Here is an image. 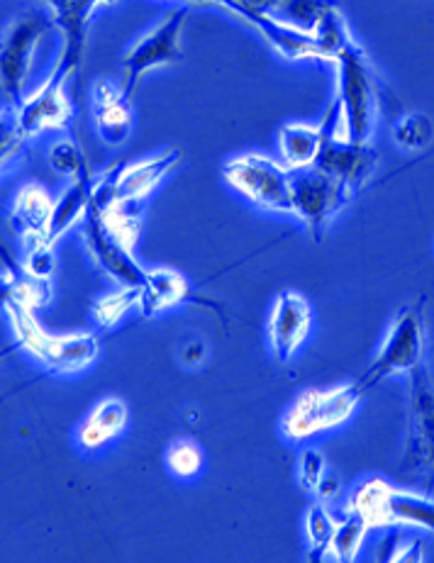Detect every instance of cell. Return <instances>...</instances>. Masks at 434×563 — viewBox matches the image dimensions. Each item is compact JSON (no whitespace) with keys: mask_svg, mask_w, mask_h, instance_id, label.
Masks as SVG:
<instances>
[{"mask_svg":"<svg viewBox=\"0 0 434 563\" xmlns=\"http://www.w3.org/2000/svg\"><path fill=\"white\" fill-rule=\"evenodd\" d=\"M337 98L330 106V132L352 142H371L378 115V84L369 56L352 42L337 59Z\"/></svg>","mask_w":434,"mask_h":563,"instance_id":"1","label":"cell"},{"mask_svg":"<svg viewBox=\"0 0 434 563\" xmlns=\"http://www.w3.org/2000/svg\"><path fill=\"white\" fill-rule=\"evenodd\" d=\"M10 330L15 334V344L22 352L30 354L40 366H44L54 376H74L84 374L98 362L100 344L91 332H69L52 334L42 328L30 310L18 300H10L3 308Z\"/></svg>","mask_w":434,"mask_h":563,"instance_id":"2","label":"cell"},{"mask_svg":"<svg viewBox=\"0 0 434 563\" xmlns=\"http://www.w3.org/2000/svg\"><path fill=\"white\" fill-rule=\"evenodd\" d=\"M369 525L371 532L386 529H422L434 534V498L425 493L398 488L383 476H369L356 483L347 508Z\"/></svg>","mask_w":434,"mask_h":563,"instance_id":"3","label":"cell"},{"mask_svg":"<svg viewBox=\"0 0 434 563\" xmlns=\"http://www.w3.org/2000/svg\"><path fill=\"white\" fill-rule=\"evenodd\" d=\"M364 390L356 383H342L335 388H308L296 396L281 415L278 430L291 444H303L310 439L330 434L349 424L359 410Z\"/></svg>","mask_w":434,"mask_h":563,"instance_id":"4","label":"cell"},{"mask_svg":"<svg viewBox=\"0 0 434 563\" xmlns=\"http://www.w3.org/2000/svg\"><path fill=\"white\" fill-rule=\"evenodd\" d=\"M427 354V322H425V296L400 308L388 328L386 340L378 346L371 366L359 378L361 390H371L388 378L410 376L425 364Z\"/></svg>","mask_w":434,"mask_h":563,"instance_id":"5","label":"cell"},{"mask_svg":"<svg viewBox=\"0 0 434 563\" xmlns=\"http://www.w3.org/2000/svg\"><path fill=\"white\" fill-rule=\"evenodd\" d=\"M52 30L54 22L47 10L30 8L10 20L0 35V96L8 108H18L25 98L35 54Z\"/></svg>","mask_w":434,"mask_h":563,"instance_id":"6","label":"cell"},{"mask_svg":"<svg viewBox=\"0 0 434 563\" xmlns=\"http://www.w3.org/2000/svg\"><path fill=\"white\" fill-rule=\"evenodd\" d=\"M188 18H191V10L186 5L171 8L169 13L162 15L157 25L144 32L122 54L120 86L130 98L144 76L157 69H166V66H174L183 59V32Z\"/></svg>","mask_w":434,"mask_h":563,"instance_id":"7","label":"cell"},{"mask_svg":"<svg viewBox=\"0 0 434 563\" xmlns=\"http://www.w3.org/2000/svg\"><path fill=\"white\" fill-rule=\"evenodd\" d=\"M222 181L254 208L291 216V172L266 154H240L222 164Z\"/></svg>","mask_w":434,"mask_h":563,"instance_id":"8","label":"cell"},{"mask_svg":"<svg viewBox=\"0 0 434 563\" xmlns=\"http://www.w3.org/2000/svg\"><path fill=\"white\" fill-rule=\"evenodd\" d=\"M354 198L352 190L318 166L291 172V216L320 240L337 212Z\"/></svg>","mask_w":434,"mask_h":563,"instance_id":"9","label":"cell"},{"mask_svg":"<svg viewBox=\"0 0 434 563\" xmlns=\"http://www.w3.org/2000/svg\"><path fill=\"white\" fill-rule=\"evenodd\" d=\"M410 420L403 454V471L415 478L434 481V383L422 364L408 376Z\"/></svg>","mask_w":434,"mask_h":563,"instance_id":"10","label":"cell"},{"mask_svg":"<svg viewBox=\"0 0 434 563\" xmlns=\"http://www.w3.org/2000/svg\"><path fill=\"white\" fill-rule=\"evenodd\" d=\"M81 228L86 250L100 272L108 274L120 286L140 288L147 268H142V264L135 258V246H130L118 234L110 232L93 210H88Z\"/></svg>","mask_w":434,"mask_h":563,"instance_id":"11","label":"cell"},{"mask_svg":"<svg viewBox=\"0 0 434 563\" xmlns=\"http://www.w3.org/2000/svg\"><path fill=\"white\" fill-rule=\"evenodd\" d=\"M66 84H69V78L52 71L35 93L22 98V103L15 108V118L27 140L69 128L74 106L69 93H66Z\"/></svg>","mask_w":434,"mask_h":563,"instance_id":"12","label":"cell"},{"mask_svg":"<svg viewBox=\"0 0 434 563\" xmlns=\"http://www.w3.org/2000/svg\"><path fill=\"white\" fill-rule=\"evenodd\" d=\"M40 3L52 15L54 27L64 37L62 54L52 71L71 81L84 64L88 47V27H91L98 0H40Z\"/></svg>","mask_w":434,"mask_h":563,"instance_id":"13","label":"cell"},{"mask_svg":"<svg viewBox=\"0 0 434 563\" xmlns=\"http://www.w3.org/2000/svg\"><path fill=\"white\" fill-rule=\"evenodd\" d=\"M269 344L271 354L278 364L293 362L300 346L308 342L310 332H313V308H310L308 298L298 290H283L269 314Z\"/></svg>","mask_w":434,"mask_h":563,"instance_id":"14","label":"cell"},{"mask_svg":"<svg viewBox=\"0 0 434 563\" xmlns=\"http://www.w3.org/2000/svg\"><path fill=\"white\" fill-rule=\"evenodd\" d=\"M325 120H327V132H325V140H322V150L315 166L320 172L337 178L340 184L347 186L356 196L374 176L378 154L371 150L369 142L361 144V142L337 137L335 132H330V118Z\"/></svg>","mask_w":434,"mask_h":563,"instance_id":"15","label":"cell"},{"mask_svg":"<svg viewBox=\"0 0 434 563\" xmlns=\"http://www.w3.org/2000/svg\"><path fill=\"white\" fill-rule=\"evenodd\" d=\"M186 302H193V306L208 308V310H220L218 302L196 292L191 280H188L181 272H176V268H169V266L147 268V274H144V280L140 286V308H137L144 320L159 318V314L169 312L178 306H186Z\"/></svg>","mask_w":434,"mask_h":563,"instance_id":"16","label":"cell"},{"mask_svg":"<svg viewBox=\"0 0 434 563\" xmlns=\"http://www.w3.org/2000/svg\"><path fill=\"white\" fill-rule=\"evenodd\" d=\"M183 152L169 146L142 162L113 166V198L115 202H144L174 168L181 164Z\"/></svg>","mask_w":434,"mask_h":563,"instance_id":"17","label":"cell"},{"mask_svg":"<svg viewBox=\"0 0 434 563\" xmlns=\"http://www.w3.org/2000/svg\"><path fill=\"white\" fill-rule=\"evenodd\" d=\"M91 108L96 132L103 144L122 146L135 128V112L130 106V96L122 91V86L98 78L91 86Z\"/></svg>","mask_w":434,"mask_h":563,"instance_id":"18","label":"cell"},{"mask_svg":"<svg viewBox=\"0 0 434 563\" xmlns=\"http://www.w3.org/2000/svg\"><path fill=\"white\" fill-rule=\"evenodd\" d=\"M127 420L130 410L120 398L100 400L81 420L79 432H76V442H79V446L88 454L103 452L108 444H113L115 439L125 432Z\"/></svg>","mask_w":434,"mask_h":563,"instance_id":"19","label":"cell"},{"mask_svg":"<svg viewBox=\"0 0 434 563\" xmlns=\"http://www.w3.org/2000/svg\"><path fill=\"white\" fill-rule=\"evenodd\" d=\"M240 22H244V25L257 32V35L286 62L320 59L313 35H305V32L286 27L281 22H276L271 15L252 13V15H244Z\"/></svg>","mask_w":434,"mask_h":563,"instance_id":"20","label":"cell"},{"mask_svg":"<svg viewBox=\"0 0 434 563\" xmlns=\"http://www.w3.org/2000/svg\"><path fill=\"white\" fill-rule=\"evenodd\" d=\"M327 132V120L320 125H308V122H286L278 130V156H281L288 172H300V168L315 166L322 140Z\"/></svg>","mask_w":434,"mask_h":563,"instance_id":"21","label":"cell"},{"mask_svg":"<svg viewBox=\"0 0 434 563\" xmlns=\"http://www.w3.org/2000/svg\"><path fill=\"white\" fill-rule=\"evenodd\" d=\"M54 198L49 190L42 184H25L13 200V208H10V228L22 240H30V236H47L49 230V218H52ZM52 242V240H49Z\"/></svg>","mask_w":434,"mask_h":563,"instance_id":"22","label":"cell"},{"mask_svg":"<svg viewBox=\"0 0 434 563\" xmlns=\"http://www.w3.org/2000/svg\"><path fill=\"white\" fill-rule=\"evenodd\" d=\"M96 181V174L88 168L79 178H71L69 186L64 188L59 198H54L52 218L47 236L52 242L62 240L64 234H69L76 224H81L91 208V188Z\"/></svg>","mask_w":434,"mask_h":563,"instance_id":"23","label":"cell"},{"mask_svg":"<svg viewBox=\"0 0 434 563\" xmlns=\"http://www.w3.org/2000/svg\"><path fill=\"white\" fill-rule=\"evenodd\" d=\"M369 534H371V529L359 515L344 510V515L337 517V529H335V537H332V542H330L325 561L347 563V561L359 559L361 547L366 544Z\"/></svg>","mask_w":434,"mask_h":563,"instance_id":"24","label":"cell"},{"mask_svg":"<svg viewBox=\"0 0 434 563\" xmlns=\"http://www.w3.org/2000/svg\"><path fill=\"white\" fill-rule=\"evenodd\" d=\"M313 42L318 47L320 62H335L337 54L354 42V35L347 25V18H344L340 5L330 8L327 13L320 18L318 27L313 30Z\"/></svg>","mask_w":434,"mask_h":563,"instance_id":"25","label":"cell"},{"mask_svg":"<svg viewBox=\"0 0 434 563\" xmlns=\"http://www.w3.org/2000/svg\"><path fill=\"white\" fill-rule=\"evenodd\" d=\"M335 5H340L337 0H283L281 5L271 10V18L286 27L313 35L320 18Z\"/></svg>","mask_w":434,"mask_h":563,"instance_id":"26","label":"cell"},{"mask_svg":"<svg viewBox=\"0 0 434 563\" xmlns=\"http://www.w3.org/2000/svg\"><path fill=\"white\" fill-rule=\"evenodd\" d=\"M137 308H140V288L120 286V290L108 292V296H100L98 300H93L91 318L98 330H113Z\"/></svg>","mask_w":434,"mask_h":563,"instance_id":"27","label":"cell"},{"mask_svg":"<svg viewBox=\"0 0 434 563\" xmlns=\"http://www.w3.org/2000/svg\"><path fill=\"white\" fill-rule=\"evenodd\" d=\"M337 529V517L332 515L327 503H313L303 515V532L310 547V559L325 561L332 537Z\"/></svg>","mask_w":434,"mask_h":563,"instance_id":"28","label":"cell"},{"mask_svg":"<svg viewBox=\"0 0 434 563\" xmlns=\"http://www.w3.org/2000/svg\"><path fill=\"white\" fill-rule=\"evenodd\" d=\"M166 468L174 478L178 481H193L203 473L205 466V454L200 444H196L193 439H176V442L169 444L166 449Z\"/></svg>","mask_w":434,"mask_h":563,"instance_id":"29","label":"cell"},{"mask_svg":"<svg viewBox=\"0 0 434 563\" xmlns=\"http://www.w3.org/2000/svg\"><path fill=\"white\" fill-rule=\"evenodd\" d=\"M20 266L32 278L52 280V274L57 272V256H54V242H49V236H30V240H22Z\"/></svg>","mask_w":434,"mask_h":563,"instance_id":"30","label":"cell"},{"mask_svg":"<svg viewBox=\"0 0 434 563\" xmlns=\"http://www.w3.org/2000/svg\"><path fill=\"white\" fill-rule=\"evenodd\" d=\"M434 137V125L422 112H410L393 125V142L403 152H422Z\"/></svg>","mask_w":434,"mask_h":563,"instance_id":"31","label":"cell"},{"mask_svg":"<svg viewBox=\"0 0 434 563\" xmlns=\"http://www.w3.org/2000/svg\"><path fill=\"white\" fill-rule=\"evenodd\" d=\"M47 162H49L54 174L69 178V181H71V178H79L84 172L91 168L86 162L81 146L69 137H59V140H54L49 144Z\"/></svg>","mask_w":434,"mask_h":563,"instance_id":"32","label":"cell"},{"mask_svg":"<svg viewBox=\"0 0 434 563\" xmlns=\"http://www.w3.org/2000/svg\"><path fill=\"white\" fill-rule=\"evenodd\" d=\"M25 144L27 137L18 125L15 108L0 106V168L13 164L22 150H25Z\"/></svg>","mask_w":434,"mask_h":563,"instance_id":"33","label":"cell"},{"mask_svg":"<svg viewBox=\"0 0 434 563\" xmlns=\"http://www.w3.org/2000/svg\"><path fill=\"white\" fill-rule=\"evenodd\" d=\"M381 544L391 549L388 554L381 556V561H393V563L425 561V542L418 537H405L400 527H393V532L388 534Z\"/></svg>","mask_w":434,"mask_h":563,"instance_id":"34","label":"cell"},{"mask_svg":"<svg viewBox=\"0 0 434 563\" xmlns=\"http://www.w3.org/2000/svg\"><path fill=\"white\" fill-rule=\"evenodd\" d=\"M327 473V459L318 446H305L298 456V481L305 490H315L320 478Z\"/></svg>","mask_w":434,"mask_h":563,"instance_id":"35","label":"cell"},{"mask_svg":"<svg viewBox=\"0 0 434 563\" xmlns=\"http://www.w3.org/2000/svg\"><path fill=\"white\" fill-rule=\"evenodd\" d=\"M283 0H215V8L225 10L232 18L242 20L244 15L259 13V15H271V10L281 5Z\"/></svg>","mask_w":434,"mask_h":563,"instance_id":"36","label":"cell"},{"mask_svg":"<svg viewBox=\"0 0 434 563\" xmlns=\"http://www.w3.org/2000/svg\"><path fill=\"white\" fill-rule=\"evenodd\" d=\"M178 356H181V364L186 368H200L208 358V346H205V342L191 340V342L181 346V354H178Z\"/></svg>","mask_w":434,"mask_h":563,"instance_id":"37","label":"cell"},{"mask_svg":"<svg viewBox=\"0 0 434 563\" xmlns=\"http://www.w3.org/2000/svg\"><path fill=\"white\" fill-rule=\"evenodd\" d=\"M313 493L318 495L320 503L337 500L340 493H342V481L335 476V473H325V476L320 478V483H318Z\"/></svg>","mask_w":434,"mask_h":563,"instance_id":"38","label":"cell"},{"mask_svg":"<svg viewBox=\"0 0 434 563\" xmlns=\"http://www.w3.org/2000/svg\"><path fill=\"white\" fill-rule=\"evenodd\" d=\"M120 0H98V5H115Z\"/></svg>","mask_w":434,"mask_h":563,"instance_id":"39","label":"cell"}]
</instances>
